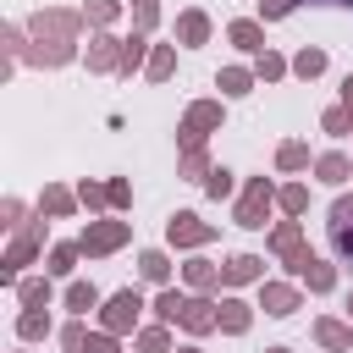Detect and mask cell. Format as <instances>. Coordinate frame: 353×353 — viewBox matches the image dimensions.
Returning <instances> with one entry per match:
<instances>
[{
  "mask_svg": "<svg viewBox=\"0 0 353 353\" xmlns=\"http://www.w3.org/2000/svg\"><path fill=\"white\" fill-rule=\"evenodd\" d=\"M182 287H188V292H204V298H210V292L221 287V259H204V254H193V259L182 265Z\"/></svg>",
  "mask_w": 353,
  "mask_h": 353,
  "instance_id": "19",
  "label": "cell"
},
{
  "mask_svg": "<svg viewBox=\"0 0 353 353\" xmlns=\"http://www.w3.org/2000/svg\"><path fill=\"white\" fill-rule=\"evenodd\" d=\"M182 331H188V336H210V331H221V303L204 298V292H193V298H188V314H182Z\"/></svg>",
  "mask_w": 353,
  "mask_h": 353,
  "instance_id": "14",
  "label": "cell"
},
{
  "mask_svg": "<svg viewBox=\"0 0 353 353\" xmlns=\"http://www.w3.org/2000/svg\"><path fill=\"white\" fill-rule=\"evenodd\" d=\"M270 210H276V182H270V176H248L243 193H237V204H232V226H243V232H265Z\"/></svg>",
  "mask_w": 353,
  "mask_h": 353,
  "instance_id": "3",
  "label": "cell"
},
{
  "mask_svg": "<svg viewBox=\"0 0 353 353\" xmlns=\"http://www.w3.org/2000/svg\"><path fill=\"white\" fill-rule=\"evenodd\" d=\"M121 44H127V39H116V33H88L83 66H88L94 77H116V72H121Z\"/></svg>",
  "mask_w": 353,
  "mask_h": 353,
  "instance_id": "10",
  "label": "cell"
},
{
  "mask_svg": "<svg viewBox=\"0 0 353 353\" xmlns=\"http://www.w3.org/2000/svg\"><path fill=\"white\" fill-rule=\"evenodd\" d=\"M336 105H342V110H353V72L342 77V99H336Z\"/></svg>",
  "mask_w": 353,
  "mask_h": 353,
  "instance_id": "49",
  "label": "cell"
},
{
  "mask_svg": "<svg viewBox=\"0 0 353 353\" xmlns=\"http://www.w3.org/2000/svg\"><path fill=\"white\" fill-rule=\"evenodd\" d=\"M298 6H347L353 11V0H298Z\"/></svg>",
  "mask_w": 353,
  "mask_h": 353,
  "instance_id": "50",
  "label": "cell"
},
{
  "mask_svg": "<svg viewBox=\"0 0 353 353\" xmlns=\"http://www.w3.org/2000/svg\"><path fill=\"white\" fill-rule=\"evenodd\" d=\"M254 77L259 83H281V77H292V61L281 50H265V55H254Z\"/></svg>",
  "mask_w": 353,
  "mask_h": 353,
  "instance_id": "38",
  "label": "cell"
},
{
  "mask_svg": "<svg viewBox=\"0 0 353 353\" xmlns=\"http://www.w3.org/2000/svg\"><path fill=\"white\" fill-rule=\"evenodd\" d=\"M83 353H121V336H110V331H88Z\"/></svg>",
  "mask_w": 353,
  "mask_h": 353,
  "instance_id": "48",
  "label": "cell"
},
{
  "mask_svg": "<svg viewBox=\"0 0 353 353\" xmlns=\"http://www.w3.org/2000/svg\"><path fill=\"white\" fill-rule=\"evenodd\" d=\"M44 237H50V215H39V210H33V221H28L22 232H11V248L0 254V281H6V287H17V281H22V270L44 254Z\"/></svg>",
  "mask_w": 353,
  "mask_h": 353,
  "instance_id": "1",
  "label": "cell"
},
{
  "mask_svg": "<svg viewBox=\"0 0 353 353\" xmlns=\"http://www.w3.org/2000/svg\"><path fill=\"white\" fill-rule=\"evenodd\" d=\"M204 193H210L215 204H221V199H232V193H237V171H226V165H215V171L204 176Z\"/></svg>",
  "mask_w": 353,
  "mask_h": 353,
  "instance_id": "42",
  "label": "cell"
},
{
  "mask_svg": "<svg viewBox=\"0 0 353 353\" xmlns=\"http://www.w3.org/2000/svg\"><path fill=\"white\" fill-rule=\"evenodd\" d=\"M314 182H325V188H347V182H353V154H347V149H325V154H314Z\"/></svg>",
  "mask_w": 353,
  "mask_h": 353,
  "instance_id": "17",
  "label": "cell"
},
{
  "mask_svg": "<svg viewBox=\"0 0 353 353\" xmlns=\"http://www.w3.org/2000/svg\"><path fill=\"white\" fill-rule=\"evenodd\" d=\"M77 204H83L88 215H99V210H110V193H105V182H94V176H83V182H77Z\"/></svg>",
  "mask_w": 353,
  "mask_h": 353,
  "instance_id": "40",
  "label": "cell"
},
{
  "mask_svg": "<svg viewBox=\"0 0 353 353\" xmlns=\"http://www.w3.org/2000/svg\"><path fill=\"white\" fill-rule=\"evenodd\" d=\"M325 221H331V254H336V265L353 270V193H336L331 210H325Z\"/></svg>",
  "mask_w": 353,
  "mask_h": 353,
  "instance_id": "9",
  "label": "cell"
},
{
  "mask_svg": "<svg viewBox=\"0 0 353 353\" xmlns=\"http://www.w3.org/2000/svg\"><path fill=\"white\" fill-rule=\"evenodd\" d=\"M265 281V254H226L221 259V287L237 292V287H259Z\"/></svg>",
  "mask_w": 353,
  "mask_h": 353,
  "instance_id": "11",
  "label": "cell"
},
{
  "mask_svg": "<svg viewBox=\"0 0 353 353\" xmlns=\"http://www.w3.org/2000/svg\"><path fill=\"white\" fill-rule=\"evenodd\" d=\"M276 210H281L287 221H303V215H309V182H281V188H276Z\"/></svg>",
  "mask_w": 353,
  "mask_h": 353,
  "instance_id": "31",
  "label": "cell"
},
{
  "mask_svg": "<svg viewBox=\"0 0 353 353\" xmlns=\"http://www.w3.org/2000/svg\"><path fill=\"white\" fill-rule=\"evenodd\" d=\"M347 320H353V292H347Z\"/></svg>",
  "mask_w": 353,
  "mask_h": 353,
  "instance_id": "53",
  "label": "cell"
},
{
  "mask_svg": "<svg viewBox=\"0 0 353 353\" xmlns=\"http://www.w3.org/2000/svg\"><path fill=\"white\" fill-rule=\"evenodd\" d=\"M254 325V303L237 292H221V336H248Z\"/></svg>",
  "mask_w": 353,
  "mask_h": 353,
  "instance_id": "20",
  "label": "cell"
},
{
  "mask_svg": "<svg viewBox=\"0 0 353 353\" xmlns=\"http://www.w3.org/2000/svg\"><path fill=\"white\" fill-rule=\"evenodd\" d=\"M188 298H193V292L160 287V292L149 298V309H154V320H160V325H182V314H188Z\"/></svg>",
  "mask_w": 353,
  "mask_h": 353,
  "instance_id": "26",
  "label": "cell"
},
{
  "mask_svg": "<svg viewBox=\"0 0 353 353\" xmlns=\"http://www.w3.org/2000/svg\"><path fill=\"white\" fill-rule=\"evenodd\" d=\"M28 44H33V39H28V28H17V22H6V28H0V50H6L11 61H28Z\"/></svg>",
  "mask_w": 353,
  "mask_h": 353,
  "instance_id": "41",
  "label": "cell"
},
{
  "mask_svg": "<svg viewBox=\"0 0 353 353\" xmlns=\"http://www.w3.org/2000/svg\"><path fill=\"white\" fill-rule=\"evenodd\" d=\"M88 33V17L72 11V6H39L28 17V39H55V44H83Z\"/></svg>",
  "mask_w": 353,
  "mask_h": 353,
  "instance_id": "2",
  "label": "cell"
},
{
  "mask_svg": "<svg viewBox=\"0 0 353 353\" xmlns=\"http://www.w3.org/2000/svg\"><path fill=\"white\" fill-rule=\"evenodd\" d=\"M138 276H143L149 287H171V254H165V248H143V254H138Z\"/></svg>",
  "mask_w": 353,
  "mask_h": 353,
  "instance_id": "32",
  "label": "cell"
},
{
  "mask_svg": "<svg viewBox=\"0 0 353 353\" xmlns=\"http://www.w3.org/2000/svg\"><path fill=\"white\" fill-rule=\"evenodd\" d=\"M127 243H132V221H116V215H94V221L77 232L83 259H110V254L127 248Z\"/></svg>",
  "mask_w": 353,
  "mask_h": 353,
  "instance_id": "6",
  "label": "cell"
},
{
  "mask_svg": "<svg viewBox=\"0 0 353 353\" xmlns=\"http://www.w3.org/2000/svg\"><path fill=\"white\" fill-rule=\"evenodd\" d=\"M83 204H77V188H66V182H44V193H39V215H50V221H72Z\"/></svg>",
  "mask_w": 353,
  "mask_h": 353,
  "instance_id": "16",
  "label": "cell"
},
{
  "mask_svg": "<svg viewBox=\"0 0 353 353\" xmlns=\"http://www.w3.org/2000/svg\"><path fill=\"white\" fill-rule=\"evenodd\" d=\"M28 221H33V215H28V204H22V199H11V193H6V199H0V226H6V232H22V226H28Z\"/></svg>",
  "mask_w": 353,
  "mask_h": 353,
  "instance_id": "44",
  "label": "cell"
},
{
  "mask_svg": "<svg viewBox=\"0 0 353 353\" xmlns=\"http://www.w3.org/2000/svg\"><path fill=\"white\" fill-rule=\"evenodd\" d=\"M215 221H204L199 210H171L165 215V248H188V254H199L204 243H215Z\"/></svg>",
  "mask_w": 353,
  "mask_h": 353,
  "instance_id": "7",
  "label": "cell"
},
{
  "mask_svg": "<svg viewBox=\"0 0 353 353\" xmlns=\"http://www.w3.org/2000/svg\"><path fill=\"white\" fill-rule=\"evenodd\" d=\"M132 353H176V342H171V325H143L138 336H132Z\"/></svg>",
  "mask_w": 353,
  "mask_h": 353,
  "instance_id": "36",
  "label": "cell"
},
{
  "mask_svg": "<svg viewBox=\"0 0 353 353\" xmlns=\"http://www.w3.org/2000/svg\"><path fill=\"white\" fill-rule=\"evenodd\" d=\"M176 353H204V347H199V342H182V347H176Z\"/></svg>",
  "mask_w": 353,
  "mask_h": 353,
  "instance_id": "51",
  "label": "cell"
},
{
  "mask_svg": "<svg viewBox=\"0 0 353 353\" xmlns=\"http://www.w3.org/2000/svg\"><path fill=\"white\" fill-rule=\"evenodd\" d=\"M298 287H303V292H314V298H325V292H336V265H331V259H320V254H314V259H309V270H303V281H298Z\"/></svg>",
  "mask_w": 353,
  "mask_h": 353,
  "instance_id": "33",
  "label": "cell"
},
{
  "mask_svg": "<svg viewBox=\"0 0 353 353\" xmlns=\"http://www.w3.org/2000/svg\"><path fill=\"white\" fill-rule=\"evenodd\" d=\"M171 72H176V44H154L143 77H149V83H171Z\"/></svg>",
  "mask_w": 353,
  "mask_h": 353,
  "instance_id": "37",
  "label": "cell"
},
{
  "mask_svg": "<svg viewBox=\"0 0 353 353\" xmlns=\"http://www.w3.org/2000/svg\"><path fill=\"white\" fill-rule=\"evenodd\" d=\"M149 309V298L138 292V287H116L105 303H99V331H110V336H138L143 325H138V314Z\"/></svg>",
  "mask_w": 353,
  "mask_h": 353,
  "instance_id": "4",
  "label": "cell"
},
{
  "mask_svg": "<svg viewBox=\"0 0 353 353\" xmlns=\"http://www.w3.org/2000/svg\"><path fill=\"white\" fill-rule=\"evenodd\" d=\"M11 292H17L22 309H50V303H55V276H22Z\"/></svg>",
  "mask_w": 353,
  "mask_h": 353,
  "instance_id": "24",
  "label": "cell"
},
{
  "mask_svg": "<svg viewBox=\"0 0 353 353\" xmlns=\"http://www.w3.org/2000/svg\"><path fill=\"white\" fill-rule=\"evenodd\" d=\"M61 303H66L72 314H83V320H88V309H99V303H105V292H99L94 281H83V276H77V281H66V292H61Z\"/></svg>",
  "mask_w": 353,
  "mask_h": 353,
  "instance_id": "29",
  "label": "cell"
},
{
  "mask_svg": "<svg viewBox=\"0 0 353 353\" xmlns=\"http://www.w3.org/2000/svg\"><path fill=\"white\" fill-rule=\"evenodd\" d=\"M210 33H215V22H210V11H199V6H188V11H176V28H171V39H176V50H204V44H210Z\"/></svg>",
  "mask_w": 353,
  "mask_h": 353,
  "instance_id": "12",
  "label": "cell"
},
{
  "mask_svg": "<svg viewBox=\"0 0 353 353\" xmlns=\"http://www.w3.org/2000/svg\"><path fill=\"white\" fill-rule=\"evenodd\" d=\"M105 193H110V210H116V215H121V210H132V182H127V176H110V182H105Z\"/></svg>",
  "mask_w": 353,
  "mask_h": 353,
  "instance_id": "46",
  "label": "cell"
},
{
  "mask_svg": "<svg viewBox=\"0 0 353 353\" xmlns=\"http://www.w3.org/2000/svg\"><path fill=\"white\" fill-rule=\"evenodd\" d=\"M83 50L77 44H55V39H33L28 44V66H44V72H55V66H72Z\"/></svg>",
  "mask_w": 353,
  "mask_h": 353,
  "instance_id": "18",
  "label": "cell"
},
{
  "mask_svg": "<svg viewBox=\"0 0 353 353\" xmlns=\"http://www.w3.org/2000/svg\"><path fill=\"white\" fill-rule=\"evenodd\" d=\"M50 331H55L50 309H22V314H17V342H44Z\"/></svg>",
  "mask_w": 353,
  "mask_h": 353,
  "instance_id": "35",
  "label": "cell"
},
{
  "mask_svg": "<svg viewBox=\"0 0 353 353\" xmlns=\"http://www.w3.org/2000/svg\"><path fill=\"white\" fill-rule=\"evenodd\" d=\"M226 44L243 50V55H265V50H270V44H265V22H254V17H232V22H226Z\"/></svg>",
  "mask_w": 353,
  "mask_h": 353,
  "instance_id": "15",
  "label": "cell"
},
{
  "mask_svg": "<svg viewBox=\"0 0 353 353\" xmlns=\"http://www.w3.org/2000/svg\"><path fill=\"white\" fill-rule=\"evenodd\" d=\"M55 342H61V353H83V342H88V325H83V314H72V320L55 331Z\"/></svg>",
  "mask_w": 353,
  "mask_h": 353,
  "instance_id": "43",
  "label": "cell"
},
{
  "mask_svg": "<svg viewBox=\"0 0 353 353\" xmlns=\"http://www.w3.org/2000/svg\"><path fill=\"white\" fill-rule=\"evenodd\" d=\"M254 66H221L215 72V88H221V99H248L254 94Z\"/></svg>",
  "mask_w": 353,
  "mask_h": 353,
  "instance_id": "25",
  "label": "cell"
},
{
  "mask_svg": "<svg viewBox=\"0 0 353 353\" xmlns=\"http://www.w3.org/2000/svg\"><path fill=\"white\" fill-rule=\"evenodd\" d=\"M314 342H320L325 353H353V320L320 314V320H314Z\"/></svg>",
  "mask_w": 353,
  "mask_h": 353,
  "instance_id": "21",
  "label": "cell"
},
{
  "mask_svg": "<svg viewBox=\"0 0 353 353\" xmlns=\"http://www.w3.org/2000/svg\"><path fill=\"white\" fill-rule=\"evenodd\" d=\"M259 309H265L270 320H292V314L303 309V287H298V281H281V276H265V281H259Z\"/></svg>",
  "mask_w": 353,
  "mask_h": 353,
  "instance_id": "8",
  "label": "cell"
},
{
  "mask_svg": "<svg viewBox=\"0 0 353 353\" xmlns=\"http://www.w3.org/2000/svg\"><path fill=\"white\" fill-rule=\"evenodd\" d=\"M265 248H270L276 259H298V254H309V237H303V221H276V226L265 232Z\"/></svg>",
  "mask_w": 353,
  "mask_h": 353,
  "instance_id": "13",
  "label": "cell"
},
{
  "mask_svg": "<svg viewBox=\"0 0 353 353\" xmlns=\"http://www.w3.org/2000/svg\"><path fill=\"white\" fill-rule=\"evenodd\" d=\"M132 28L138 33H154L160 28V0H132Z\"/></svg>",
  "mask_w": 353,
  "mask_h": 353,
  "instance_id": "45",
  "label": "cell"
},
{
  "mask_svg": "<svg viewBox=\"0 0 353 353\" xmlns=\"http://www.w3.org/2000/svg\"><path fill=\"white\" fill-rule=\"evenodd\" d=\"M320 132H325V138H353V110L325 105V110H320Z\"/></svg>",
  "mask_w": 353,
  "mask_h": 353,
  "instance_id": "39",
  "label": "cell"
},
{
  "mask_svg": "<svg viewBox=\"0 0 353 353\" xmlns=\"http://www.w3.org/2000/svg\"><path fill=\"white\" fill-rule=\"evenodd\" d=\"M298 11V0H259V22H287Z\"/></svg>",
  "mask_w": 353,
  "mask_h": 353,
  "instance_id": "47",
  "label": "cell"
},
{
  "mask_svg": "<svg viewBox=\"0 0 353 353\" xmlns=\"http://www.w3.org/2000/svg\"><path fill=\"white\" fill-rule=\"evenodd\" d=\"M276 171H281V176L314 171V154H309V143H303V138H281V143H276Z\"/></svg>",
  "mask_w": 353,
  "mask_h": 353,
  "instance_id": "22",
  "label": "cell"
},
{
  "mask_svg": "<svg viewBox=\"0 0 353 353\" xmlns=\"http://www.w3.org/2000/svg\"><path fill=\"white\" fill-rule=\"evenodd\" d=\"M265 353H292V347H281V342H276V347H265Z\"/></svg>",
  "mask_w": 353,
  "mask_h": 353,
  "instance_id": "52",
  "label": "cell"
},
{
  "mask_svg": "<svg viewBox=\"0 0 353 353\" xmlns=\"http://www.w3.org/2000/svg\"><path fill=\"white\" fill-rule=\"evenodd\" d=\"M325 66H331V55H325L320 44H303V50L292 55V77H298V83H314V77H325Z\"/></svg>",
  "mask_w": 353,
  "mask_h": 353,
  "instance_id": "30",
  "label": "cell"
},
{
  "mask_svg": "<svg viewBox=\"0 0 353 353\" xmlns=\"http://www.w3.org/2000/svg\"><path fill=\"white\" fill-rule=\"evenodd\" d=\"M210 171H215V165H210V143H199V149H176V176H182V182H199V188H204Z\"/></svg>",
  "mask_w": 353,
  "mask_h": 353,
  "instance_id": "28",
  "label": "cell"
},
{
  "mask_svg": "<svg viewBox=\"0 0 353 353\" xmlns=\"http://www.w3.org/2000/svg\"><path fill=\"white\" fill-rule=\"evenodd\" d=\"M149 50H154V44H149V33H138V28H132V33H127V44H121V72H116V77H138V72L149 66Z\"/></svg>",
  "mask_w": 353,
  "mask_h": 353,
  "instance_id": "27",
  "label": "cell"
},
{
  "mask_svg": "<svg viewBox=\"0 0 353 353\" xmlns=\"http://www.w3.org/2000/svg\"><path fill=\"white\" fill-rule=\"evenodd\" d=\"M77 259H83L77 243H50V254H44V276H55V281H77Z\"/></svg>",
  "mask_w": 353,
  "mask_h": 353,
  "instance_id": "23",
  "label": "cell"
},
{
  "mask_svg": "<svg viewBox=\"0 0 353 353\" xmlns=\"http://www.w3.org/2000/svg\"><path fill=\"white\" fill-rule=\"evenodd\" d=\"M226 127V99H193L182 110V127H176V149H199L210 143V132Z\"/></svg>",
  "mask_w": 353,
  "mask_h": 353,
  "instance_id": "5",
  "label": "cell"
},
{
  "mask_svg": "<svg viewBox=\"0 0 353 353\" xmlns=\"http://www.w3.org/2000/svg\"><path fill=\"white\" fill-rule=\"evenodd\" d=\"M77 11L88 17V33H110L121 22V0H83Z\"/></svg>",
  "mask_w": 353,
  "mask_h": 353,
  "instance_id": "34",
  "label": "cell"
}]
</instances>
